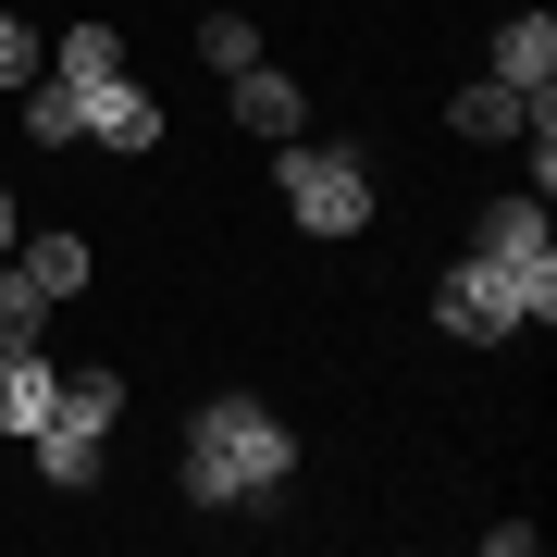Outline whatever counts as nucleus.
Segmentation results:
<instances>
[{"label": "nucleus", "mask_w": 557, "mask_h": 557, "mask_svg": "<svg viewBox=\"0 0 557 557\" xmlns=\"http://www.w3.org/2000/svg\"><path fill=\"white\" fill-rule=\"evenodd\" d=\"M285 483H298V434L260 397H211L186 421V496L199 508H248V496H285Z\"/></svg>", "instance_id": "f257e3e1"}, {"label": "nucleus", "mask_w": 557, "mask_h": 557, "mask_svg": "<svg viewBox=\"0 0 557 557\" xmlns=\"http://www.w3.org/2000/svg\"><path fill=\"white\" fill-rule=\"evenodd\" d=\"M434 322H446L458 347H496V335H520V322H557V260L508 273V260L458 248V260H446V285H434Z\"/></svg>", "instance_id": "f03ea898"}, {"label": "nucleus", "mask_w": 557, "mask_h": 557, "mask_svg": "<svg viewBox=\"0 0 557 557\" xmlns=\"http://www.w3.org/2000/svg\"><path fill=\"white\" fill-rule=\"evenodd\" d=\"M273 186H285V211H298V236H359L372 223V149H310V137H285L273 149Z\"/></svg>", "instance_id": "7ed1b4c3"}, {"label": "nucleus", "mask_w": 557, "mask_h": 557, "mask_svg": "<svg viewBox=\"0 0 557 557\" xmlns=\"http://www.w3.org/2000/svg\"><path fill=\"white\" fill-rule=\"evenodd\" d=\"M446 124H458V137H483V149H508V137H533V124H557V87H545V100H520V87L471 75V87L446 100Z\"/></svg>", "instance_id": "20e7f679"}, {"label": "nucleus", "mask_w": 557, "mask_h": 557, "mask_svg": "<svg viewBox=\"0 0 557 557\" xmlns=\"http://www.w3.org/2000/svg\"><path fill=\"white\" fill-rule=\"evenodd\" d=\"M483 75L520 87V100H545V87H557V13H508L496 50H483Z\"/></svg>", "instance_id": "39448f33"}, {"label": "nucleus", "mask_w": 557, "mask_h": 557, "mask_svg": "<svg viewBox=\"0 0 557 557\" xmlns=\"http://www.w3.org/2000/svg\"><path fill=\"white\" fill-rule=\"evenodd\" d=\"M75 124H87V137H100V149H124V161H137V149L161 137V100H149L137 75H100V87H87V100H75Z\"/></svg>", "instance_id": "423d86ee"}, {"label": "nucleus", "mask_w": 557, "mask_h": 557, "mask_svg": "<svg viewBox=\"0 0 557 557\" xmlns=\"http://www.w3.org/2000/svg\"><path fill=\"white\" fill-rule=\"evenodd\" d=\"M62 409V359L25 335V347H0V434H38V421Z\"/></svg>", "instance_id": "0eeeda50"}, {"label": "nucleus", "mask_w": 557, "mask_h": 557, "mask_svg": "<svg viewBox=\"0 0 557 557\" xmlns=\"http://www.w3.org/2000/svg\"><path fill=\"white\" fill-rule=\"evenodd\" d=\"M38 483H62V496H100V471H112V434H87V421H38Z\"/></svg>", "instance_id": "6e6552de"}, {"label": "nucleus", "mask_w": 557, "mask_h": 557, "mask_svg": "<svg viewBox=\"0 0 557 557\" xmlns=\"http://www.w3.org/2000/svg\"><path fill=\"white\" fill-rule=\"evenodd\" d=\"M471 248L508 260V273H533V260H557V223H545V199H496V211L471 223Z\"/></svg>", "instance_id": "1a4fd4ad"}, {"label": "nucleus", "mask_w": 557, "mask_h": 557, "mask_svg": "<svg viewBox=\"0 0 557 557\" xmlns=\"http://www.w3.org/2000/svg\"><path fill=\"white\" fill-rule=\"evenodd\" d=\"M223 87H236V124H248V137H298V124H310V100H298V75H273V62H248V75H223Z\"/></svg>", "instance_id": "9d476101"}, {"label": "nucleus", "mask_w": 557, "mask_h": 557, "mask_svg": "<svg viewBox=\"0 0 557 557\" xmlns=\"http://www.w3.org/2000/svg\"><path fill=\"white\" fill-rule=\"evenodd\" d=\"M38 75H62V87H75V100H87V87H100V75H124V38H112V25H62Z\"/></svg>", "instance_id": "9b49d317"}, {"label": "nucleus", "mask_w": 557, "mask_h": 557, "mask_svg": "<svg viewBox=\"0 0 557 557\" xmlns=\"http://www.w3.org/2000/svg\"><path fill=\"white\" fill-rule=\"evenodd\" d=\"M13 260L38 273V298H75V285H87V236H62V223H38V236H13Z\"/></svg>", "instance_id": "f8f14e48"}, {"label": "nucleus", "mask_w": 557, "mask_h": 557, "mask_svg": "<svg viewBox=\"0 0 557 557\" xmlns=\"http://www.w3.org/2000/svg\"><path fill=\"white\" fill-rule=\"evenodd\" d=\"M13 100H25V137H38V149H75V137H87V124H75V87H62V75L13 87Z\"/></svg>", "instance_id": "ddd939ff"}, {"label": "nucleus", "mask_w": 557, "mask_h": 557, "mask_svg": "<svg viewBox=\"0 0 557 557\" xmlns=\"http://www.w3.org/2000/svg\"><path fill=\"white\" fill-rule=\"evenodd\" d=\"M50 421H87V434H112L124 421V372H62V409Z\"/></svg>", "instance_id": "4468645a"}, {"label": "nucleus", "mask_w": 557, "mask_h": 557, "mask_svg": "<svg viewBox=\"0 0 557 557\" xmlns=\"http://www.w3.org/2000/svg\"><path fill=\"white\" fill-rule=\"evenodd\" d=\"M199 62H211V75H248V62H260V25L248 13H199Z\"/></svg>", "instance_id": "2eb2a0df"}, {"label": "nucleus", "mask_w": 557, "mask_h": 557, "mask_svg": "<svg viewBox=\"0 0 557 557\" xmlns=\"http://www.w3.org/2000/svg\"><path fill=\"white\" fill-rule=\"evenodd\" d=\"M50 322V298H38V273H25V260H0V347H25Z\"/></svg>", "instance_id": "dca6fc26"}, {"label": "nucleus", "mask_w": 557, "mask_h": 557, "mask_svg": "<svg viewBox=\"0 0 557 557\" xmlns=\"http://www.w3.org/2000/svg\"><path fill=\"white\" fill-rule=\"evenodd\" d=\"M38 62H50V50H38V25L0 13V87H38Z\"/></svg>", "instance_id": "f3484780"}, {"label": "nucleus", "mask_w": 557, "mask_h": 557, "mask_svg": "<svg viewBox=\"0 0 557 557\" xmlns=\"http://www.w3.org/2000/svg\"><path fill=\"white\" fill-rule=\"evenodd\" d=\"M13 236H25V211H13V186H0V260H13Z\"/></svg>", "instance_id": "a211bd4d"}]
</instances>
